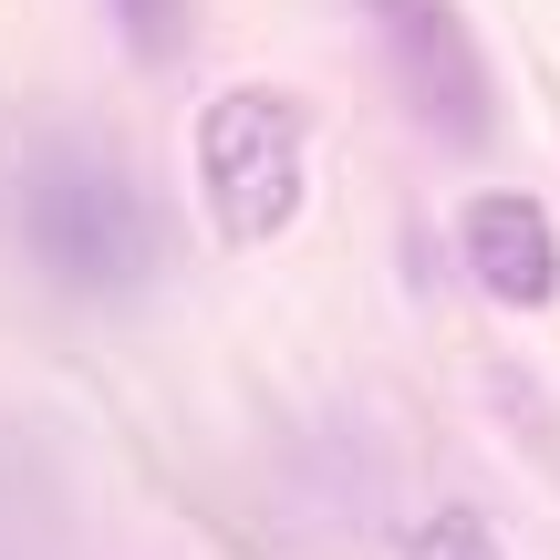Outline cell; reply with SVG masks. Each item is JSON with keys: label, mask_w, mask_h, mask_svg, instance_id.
I'll return each mask as SVG.
<instances>
[{"label": "cell", "mask_w": 560, "mask_h": 560, "mask_svg": "<svg viewBox=\"0 0 560 560\" xmlns=\"http://www.w3.org/2000/svg\"><path fill=\"white\" fill-rule=\"evenodd\" d=\"M21 240L32 260L83 301H115L156 280V208L94 156H42L32 187H21Z\"/></svg>", "instance_id": "cell-1"}, {"label": "cell", "mask_w": 560, "mask_h": 560, "mask_svg": "<svg viewBox=\"0 0 560 560\" xmlns=\"http://www.w3.org/2000/svg\"><path fill=\"white\" fill-rule=\"evenodd\" d=\"M198 187L229 240H280L301 208V104L280 83H229L198 115Z\"/></svg>", "instance_id": "cell-2"}, {"label": "cell", "mask_w": 560, "mask_h": 560, "mask_svg": "<svg viewBox=\"0 0 560 560\" xmlns=\"http://www.w3.org/2000/svg\"><path fill=\"white\" fill-rule=\"evenodd\" d=\"M363 21H374V42H384L395 94L416 104L446 145H488L499 136V83H488L478 42H467L457 0H363Z\"/></svg>", "instance_id": "cell-3"}, {"label": "cell", "mask_w": 560, "mask_h": 560, "mask_svg": "<svg viewBox=\"0 0 560 560\" xmlns=\"http://www.w3.org/2000/svg\"><path fill=\"white\" fill-rule=\"evenodd\" d=\"M467 270H478L488 301H509V312H540L560 301V229L540 198H520V187H488V198H467Z\"/></svg>", "instance_id": "cell-4"}, {"label": "cell", "mask_w": 560, "mask_h": 560, "mask_svg": "<svg viewBox=\"0 0 560 560\" xmlns=\"http://www.w3.org/2000/svg\"><path fill=\"white\" fill-rule=\"evenodd\" d=\"M115 11V32L136 42V62H166L187 42V0H104Z\"/></svg>", "instance_id": "cell-5"}, {"label": "cell", "mask_w": 560, "mask_h": 560, "mask_svg": "<svg viewBox=\"0 0 560 560\" xmlns=\"http://www.w3.org/2000/svg\"><path fill=\"white\" fill-rule=\"evenodd\" d=\"M416 560H499V540H488V520H467V509H446L436 529L416 540Z\"/></svg>", "instance_id": "cell-6"}]
</instances>
